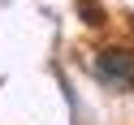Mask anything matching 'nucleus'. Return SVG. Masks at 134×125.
I'll list each match as a JSON object with an SVG mask.
<instances>
[{"mask_svg":"<svg viewBox=\"0 0 134 125\" xmlns=\"http://www.w3.org/2000/svg\"><path fill=\"white\" fill-rule=\"evenodd\" d=\"M95 73L117 91H134V52L125 47H104L95 56Z\"/></svg>","mask_w":134,"mask_h":125,"instance_id":"nucleus-1","label":"nucleus"}]
</instances>
